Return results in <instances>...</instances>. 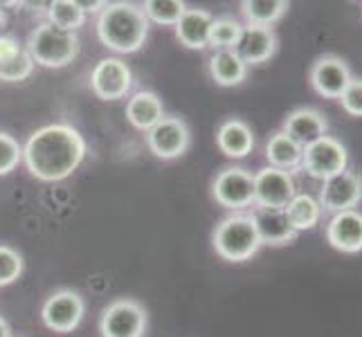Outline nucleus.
<instances>
[{
	"instance_id": "f257e3e1",
	"label": "nucleus",
	"mask_w": 362,
	"mask_h": 337,
	"mask_svg": "<svg viewBox=\"0 0 362 337\" xmlns=\"http://www.w3.org/2000/svg\"><path fill=\"white\" fill-rule=\"evenodd\" d=\"M83 135L66 122L45 124L23 144V165L41 182H61L70 178L86 158Z\"/></svg>"
},
{
	"instance_id": "f03ea898",
	"label": "nucleus",
	"mask_w": 362,
	"mask_h": 337,
	"mask_svg": "<svg viewBox=\"0 0 362 337\" xmlns=\"http://www.w3.org/2000/svg\"><path fill=\"white\" fill-rule=\"evenodd\" d=\"M148 28L140 5L133 3H106L97 14V39L115 54H133L148 39Z\"/></svg>"
},
{
	"instance_id": "7ed1b4c3",
	"label": "nucleus",
	"mask_w": 362,
	"mask_h": 337,
	"mask_svg": "<svg viewBox=\"0 0 362 337\" xmlns=\"http://www.w3.org/2000/svg\"><path fill=\"white\" fill-rule=\"evenodd\" d=\"M211 245L214 252L230 264H243L252 259L261 249V239L250 211H234L223 218L211 232Z\"/></svg>"
},
{
	"instance_id": "20e7f679",
	"label": "nucleus",
	"mask_w": 362,
	"mask_h": 337,
	"mask_svg": "<svg viewBox=\"0 0 362 337\" xmlns=\"http://www.w3.org/2000/svg\"><path fill=\"white\" fill-rule=\"evenodd\" d=\"M25 49L32 57L34 66L43 68H66L77 59L81 43L74 32H66L61 28H54L52 23H39L30 32Z\"/></svg>"
},
{
	"instance_id": "39448f33",
	"label": "nucleus",
	"mask_w": 362,
	"mask_h": 337,
	"mask_svg": "<svg viewBox=\"0 0 362 337\" xmlns=\"http://www.w3.org/2000/svg\"><path fill=\"white\" fill-rule=\"evenodd\" d=\"M148 315L140 302L131 297H119L110 302L99 317L102 337H144Z\"/></svg>"
},
{
	"instance_id": "423d86ee",
	"label": "nucleus",
	"mask_w": 362,
	"mask_h": 337,
	"mask_svg": "<svg viewBox=\"0 0 362 337\" xmlns=\"http://www.w3.org/2000/svg\"><path fill=\"white\" fill-rule=\"evenodd\" d=\"M211 198L232 214L255 207V173L243 167L221 169L211 180Z\"/></svg>"
},
{
	"instance_id": "0eeeda50",
	"label": "nucleus",
	"mask_w": 362,
	"mask_h": 337,
	"mask_svg": "<svg viewBox=\"0 0 362 337\" xmlns=\"http://www.w3.org/2000/svg\"><path fill=\"white\" fill-rule=\"evenodd\" d=\"M302 169L308 173L310 178L315 180H327L342 173L349 169V153L346 146L333 135H324L322 140L304 146V155H302Z\"/></svg>"
},
{
	"instance_id": "6e6552de",
	"label": "nucleus",
	"mask_w": 362,
	"mask_h": 337,
	"mask_svg": "<svg viewBox=\"0 0 362 337\" xmlns=\"http://www.w3.org/2000/svg\"><path fill=\"white\" fill-rule=\"evenodd\" d=\"M317 201L324 214H340L351 211L362 203V176L358 171L344 169L333 178L322 180Z\"/></svg>"
},
{
	"instance_id": "1a4fd4ad",
	"label": "nucleus",
	"mask_w": 362,
	"mask_h": 337,
	"mask_svg": "<svg viewBox=\"0 0 362 337\" xmlns=\"http://www.w3.org/2000/svg\"><path fill=\"white\" fill-rule=\"evenodd\" d=\"M133 88V70L119 57L99 59L90 72V90L104 102L124 99Z\"/></svg>"
},
{
	"instance_id": "9d476101",
	"label": "nucleus",
	"mask_w": 362,
	"mask_h": 337,
	"mask_svg": "<svg viewBox=\"0 0 362 337\" xmlns=\"http://www.w3.org/2000/svg\"><path fill=\"white\" fill-rule=\"evenodd\" d=\"M86 315V302L77 290L61 288L49 295L41 306L43 324L54 333H72Z\"/></svg>"
},
{
	"instance_id": "9b49d317",
	"label": "nucleus",
	"mask_w": 362,
	"mask_h": 337,
	"mask_svg": "<svg viewBox=\"0 0 362 337\" xmlns=\"http://www.w3.org/2000/svg\"><path fill=\"white\" fill-rule=\"evenodd\" d=\"M192 144V131L187 122L176 115H165L146 133V146L160 160H176L187 153Z\"/></svg>"
},
{
	"instance_id": "f8f14e48",
	"label": "nucleus",
	"mask_w": 362,
	"mask_h": 337,
	"mask_svg": "<svg viewBox=\"0 0 362 337\" xmlns=\"http://www.w3.org/2000/svg\"><path fill=\"white\" fill-rule=\"evenodd\" d=\"M297 194V184L291 171L261 167L255 173V207L284 209Z\"/></svg>"
},
{
	"instance_id": "ddd939ff",
	"label": "nucleus",
	"mask_w": 362,
	"mask_h": 337,
	"mask_svg": "<svg viewBox=\"0 0 362 337\" xmlns=\"http://www.w3.org/2000/svg\"><path fill=\"white\" fill-rule=\"evenodd\" d=\"M351 79V68L338 54L317 57L308 72V81L313 85V90L324 99H340Z\"/></svg>"
},
{
	"instance_id": "4468645a",
	"label": "nucleus",
	"mask_w": 362,
	"mask_h": 337,
	"mask_svg": "<svg viewBox=\"0 0 362 337\" xmlns=\"http://www.w3.org/2000/svg\"><path fill=\"white\" fill-rule=\"evenodd\" d=\"M281 131L286 135H291L299 146H308L317 140H322L329 133V122L324 117V112L313 108V106H302L291 110L284 117Z\"/></svg>"
},
{
	"instance_id": "2eb2a0df",
	"label": "nucleus",
	"mask_w": 362,
	"mask_h": 337,
	"mask_svg": "<svg viewBox=\"0 0 362 337\" xmlns=\"http://www.w3.org/2000/svg\"><path fill=\"white\" fill-rule=\"evenodd\" d=\"M327 241L342 254L362 252V211H340L333 214L327 225Z\"/></svg>"
},
{
	"instance_id": "dca6fc26",
	"label": "nucleus",
	"mask_w": 362,
	"mask_h": 337,
	"mask_svg": "<svg viewBox=\"0 0 362 337\" xmlns=\"http://www.w3.org/2000/svg\"><path fill=\"white\" fill-rule=\"evenodd\" d=\"M279 47L277 34L272 32V28H255V25H245L243 36L239 45H236V54H239L245 66H261L274 57Z\"/></svg>"
},
{
	"instance_id": "f3484780",
	"label": "nucleus",
	"mask_w": 362,
	"mask_h": 337,
	"mask_svg": "<svg viewBox=\"0 0 362 337\" xmlns=\"http://www.w3.org/2000/svg\"><path fill=\"white\" fill-rule=\"evenodd\" d=\"M255 225H257V232H259V239L261 245H272V247H281V245H291L297 241V232L291 227L288 218H286L284 209H261L255 207L250 211Z\"/></svg>"
},
{
	"instance_id": "a211bd4d",
	"label": "nucleus",
	"mask_w": 362,
	"mask_h": 337,
	"mask_svg": "<svg viewBox=\"0 0 362 337\" xmlns=\"http://www.w3.org/2000/svg\"><path fill=\"white\" fill-rule=\"evenodd\" d=\"M216 146L226 158L243 160L255 151V133L247 122L230 117L216 131Z\"/></svg>"
},
{
	"instance_id": "6ab92c4d",
	"label": "nucleus",
	"mask_w": 362,
	"mask_h": 337,
	"mask_svg": "<svg viewBox=\"0 0 362 337\" xmlns=\"http://www.w3.org/2000/svg\"><path fill=\"white\" fill-rule=\"evenodd\" d=\"M214 16L201 7H187L180 20L176 23V39L187 49H205L209 47V34Z\"/></svg>"
},
{
	"instance_id": "aec40b11",
	"label": "nucleus",
	"mask_w": 362,
	"mask_h": 337,
	"mask_svg": "<svg viewBox=\"0 0 362 337\" xmlns=\"http://www.w3.org/2000/svg\"><path fill=\"white\" fill-rule=\"evenodd\" d=\"M165 117V104L153 90H137L127 102V119L133 129L148 133Z\"/></svg>"
},
{
	"instance_id": "412c9836",
	"label": "nucleus",
	"mask_w": 362,
	"mask_h": 337,
	"mask_svg": "<svg viewBox=\"0 0 362 337\" xmlns=\"http://www.w3.org/2000/svg\"><path fill=\"white\" fill-rule=\"evenodd\" d=\"M207 70L214 83L223 85V88H234L247 77V66L236 54V49H216V52H211V57L207 59Z\"/></svg>"
},
{
	"instance_id": "4be33fe9",
	"label": "nucleus",
	"mask_w": 362,
	"mask_h": 337,
	"mask_svg": "<svg viewBox=\"0 0 362 337\" xmlns=\"http://www.w3.org/2000/svg\"><path fill=\"white\" fill-rule=\"evenodd\" d=\"M302 155H304V146H299L293 137L286 135L284 131H277L268 137V142H266L268 167L293 173L302 167Z\"/></svg>"
},
{
	"instance_id": "5701e85b",
	"label": "nucleus",
	"mask_w": 362,
	"mask_h": 337,
	"mask_svg": "<svg viewBox=\"0 0 362 337\" xmlns=\"http://www.w3.org/2000/svg\"><path fill=\"white\" fill-rule=\"evenodd\" d=\"M284 214H286V218H288L291 227L299 234V232L317 227L322 216H324V211H322L320 201H317L315 196L297 191L293 196V201L284 207Z\"/></svg>"
},
{
	"instance_id": "b1692460",
	"label": "nucleus",
	"mask_w": 362,
	"mask_h": 337,
	"mask_svg": "<svg viewBox=\"0 0 362 337\" xmlns=\"http://www.w3.org/2000/svg\"><path fill=\"white\" fill-rule=\"evenodd\" d=\"M291 9V3L286 0H243L241 14L247 25L255 28H272L274 23L286 16Z\"/></svg>"
},
{
	"instance_id": "393cba45",
	"label": "nucleus",
	"mask_w": 362,
	"mask_h": 337,
	"mask_svg": "<svg viewBox=\"0 0 362 337\" xmlns=\"http://www.w3.org/2000/svg\"><path fill=\"white\" fill-rule=\"evenodd\" d=\"M45 16H47L45 20L52 23L54 28L74 32V34L83 28L86 18H88V14L81 9L79 0H54V3H47Z\"/></svg>"
},
{
	"instance_id": "a878e982",
	"label": "nucleus",
	"mask_w": 362,
	"mask_h": 337,
	"mask_svg": "<svg viewBox=\"0 0 362 337\" xmlns=\"http://www.w3.org/2000/svg\"><path fill=\"white\" fill-rule=\"evenodd\" d=\"M245 25L234 18V16H218L211 23V34H209V47L216 49H236L241 36H243Z\"/></svg>"
},
{
	"instance_id": "bb28decb",
	"label": "nucleus",
	"mask_w": 362,
	"mask_h": 337,
	"mask_svg": "<svg viewBox=\"0 0 362 337\" xmlns=\"http://www.w3.org/2000/svg\"><path fill=\"white\" fill-rule=\"evenodd\" d=\"M187 5L182 0H148L142 5V11L148 23L165 25V28H176V23L185 14Z\"/></svg>"
},
{
	"instance_id": "cd10ccee",
	"label": "nucleus",
	"mask_w": 362,
	"mask_h": 337,
	"mask_svg": "<svg viewBox=\"0 0 362 337\" xmlns=\"http://www.w3.org/2000/svg\"><path fill=\"white\" fill-rule=\"evenodd\" d=\"M34 72V61L28 54V49H23L16 57H11L5 64H0V81L5 83H18L30 79Z\"/></svg>"
},
{
	"instance_id": "c85d7f7f",
	"label": "nucleus",
	"mask_w": 362,
	"mask_h": 337,
	"mask_svg": "<svg viewBox=\"0 0 362 337\" xmlns=\"http://www.w3.org/2000/svg\"><path fill=\"white\" fill-rule=\"evenodd\" d=\"M23 268H25V264H23V256L18 254V249L0 243V288L18 281V277L23 274Z\"/></svg>"
},
{
	"instance_id": "c756f323",
	"label": "nucleus",
	"mask_w": 362,
	"mask_h": 337,
	"mask_svg": "<svg viewBox=\"0 0 362 337\" xmlns=\"http://www.w3.org/2000/svg\"><path fill=\"white\" fill-rule=\"evenodd\" d=\"M21 162H23V144H18L14 135L0 131V176L11 173Z\"/></svg>"
},
{
	"instance_id": "7c9ffc66",
	"label": "nucleus",
	"mask_w": 362,
	"mask_h": 337,
	"mask_svg": "<svg viewBox=\"0 0 362 337\" xmlns=\"http://www.w3.org/2000/svg\"><path fill=\"white\" fill-rule=\"evenodd\" d=\"M342 110L351 117H362V77H354L340 97Z\"/></svg>"
},
{
	"instance_id": "2f4dec72",
	"label": "nucleus",
	"mask_w": 362,
	"mask_h": 337,
	"mask_svg": "<svg viewBox=\"0 0 362 337\" xmlns=\"http://www.w3.org/2000/svg\"><path fill=\"white\" fill-rule=\"evenodd\" d=\"M25 45L11 34H3L0 36V64H5L11 57H16L18 52H23Z\"/></svg>"
},
{
	"instance_id": "473e14b6",
	"label": "nucleus",
	"mask_w": 362,
	"mask_h": 337,
	"mask_svg": "<svg viewBox=\"0 0 362 337\" xmlns=\"http://www.w3.org/2000/svg\"><path fill=\"white\" fill-rule=\"evenodd\" d=\"M79 5H81V9L86 11V14H99L106 3H95V0H93V3H88V0H79Z\"/></svg>"
},
{
	"instance_id": "72a5a7b5",
	"label": "nucleus",
	"mask_w": 362,
	"mask_h": 337,
	"mask_svg": "<svg viewBox=\"0 0 362 337\" xmlns=\"http://www.w3.org/2000/svg\"><path fill=\"white\" fill-rule=\"evenodd\" d=\"M0 337H11V329L3 315H0Z\"/></svg>"
},
{
	"instance_id": "f704fd0d",
	"label": "nucleus",
	"mask_w": 362,
	"mask_h": 337,
	"mask_svg": "<svg viewBox=\"0 0 362 337\" xmlns=\"http://www.w3.org/2000/svg\"><path fill=\"white\" fill-rule=\"evenodd\" d=\"M7 23V16H5V9H3V5H0V28Z\"/></svg>"
},
{
	"instance_id": "c9c22d12",
	"label": "nucleus",
	"mask_w": 362,
	"mask_h": 337,
	"mask_svg": "<svg viewBox=\"0 0 362 337\" xmlns=\"http://www.w3.org/2000/svg\"><path fill=\"white\" fill-rule=\"evenodd\" d=\"M11 337H16V335H11Z\"/></svg>"
}]
</instances>
